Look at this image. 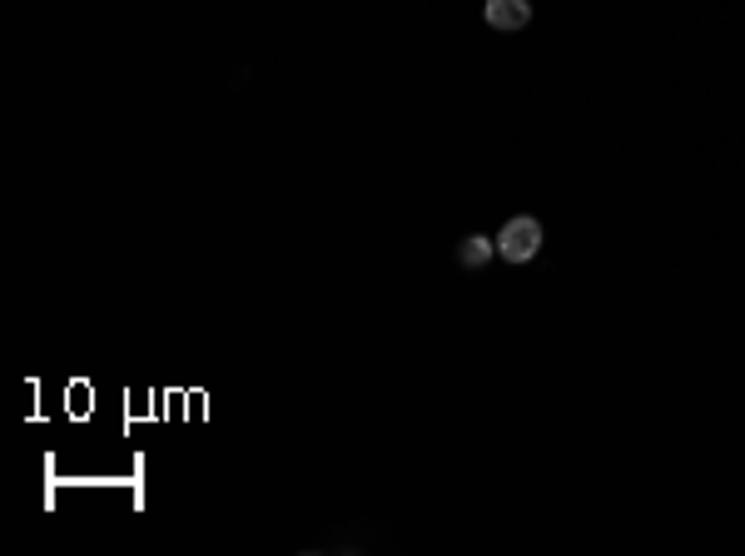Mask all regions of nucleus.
<instances>
[{
  "mask_svg": "<svg viewBox=\"0 0 745 556\" xmlns=\"http://www.w3.org/2000/svg\"><path fill=\"white\" fill-rule=\"evenodd\" d=\"M497 254H502L507 264H532V259L542 254V224H537L532 214L507 219L502 234H497Z\"/></svg>",
  "mask_w": 745,
  "mask_h": 556,
  "instance_id": "nucleus-1",
  "label": "nucleus"
},
{
  "mask_svg": "<svg viewBox=\"0 0 745 556\" xmlns=\"http://www.w3.org/2000/svg\"><path fill=\"white\" fill-rule=\"evenodd\" d=\"M487 25L492 30H527L532 25V0H487Z\"/></svg>",
  "mask_w": 745,
  "mask_h": 556,
  "instance_id": "nucleus-2",
  "label": "nucleus"
},
{
  "mask_svg": "<svg viewBox=\"0 0 745 556\" xmlns=\"http://www.w3.org/2000/svg\"><path fill=\"white\" fill-rule=\"evenodd\" d=\"M492 254H497V239H487V234H467V239L457 244V264H462V269H487Z\"/></svg>",
  "mask_w": 745,
  "mask_h": 556,
  "instance_id": "nucleus-3",
  "label": "nucleus"
}]
</instances>
